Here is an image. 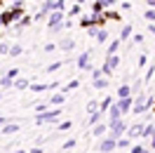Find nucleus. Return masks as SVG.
<instances>
[{"label":"nucleus","mask_w":155,"mask_h":153,"mask_svg":"<svg viewBox=\"0 0 155 153\" xmlns=\"http://www.w3.org/2000/svg\"><path fill=\"white\" fill-rule=\"evenodd\" d=\"M150 146H153V148H150V151H155V137H153V144H150Z\"/></svg>","instance_id":"nucleus-50"},{"label":"nucleus","mask_w":155,"mask_h":153,"mask_svg":"<svg viewBox=\"0 0 155 153\" xmlns=\"http://www.w3.org/2000/svg\"><path fill=\"white\" fill-rule=\"evenodd\" d=\"M17 14H19V12H17V10H10V12H5V14L0 17V26H5V24H10V21L14 19Z\"/></svg>","instance_id":"nucleus-9"},{"label":"nucleus","mask_w":155,"mask_h":153,"mask_svg":"<svg viewBox=\"0 0 155 153\" xmlns=\"http://www.w3.org/2000/svg\"><path fill=\"white\" fill-rule=\"evenodd\" d=\"M14 85L19 87V90H26V87H31V80H17Z\"/></svg>","instance_id":"nucleus-24"},{"label":"nucleus","mask_w":155,"mask_h":153,"mask_svg":"<svg viewBox=\"0 0 155 153\" xmlns=\"http://www.w3.org/2000/svg\"><path fill=\"white\" fill-rule=\"evenodd\" d=\"M59 118H61V108H52V111L38 113V115H35V123L42 125V123H52V120H59Z\"/></svg>","instance_id":"nucleus-2"},{"label":"nucleus","mask_w":155,"mask_h":153,"mask_svg":"<svg viewBox=\"0 0 155 153\" xmlns=\"http://www.w3.org/2000/svg\"><path fill=\"white\" fill-rule=\"evenodd\" d=\"M73 45H75L73 40H64V42H59V47H61V49H73Z\"/></svg>","instance_id":"nucleus-23"},{"label":"nucleus","mask_w":155,"mask_h":153,"mask_svg":"<svg viewBox=\"0 0 155 153\" xmlns=\"http://www.w3.org/2000/svg\"><path fill=\"white\" fill-rule=\"evenodd\" d=\"M106 17H108V19H115V21H120V14H117V12H108Z\"/></svg>","instance_id":"nucleus-35"},{"label":"nucleus","mask_w":155,"mask_h":153,"mask_svg":"<svg viewBox=\"0 0 155 153\" xmlns=\"http://www.w3.org/2000/svg\"><path fill=\"white\" fill-rule=\"evenodd\" d=\"M117 148H129V139H117Z\"/></svg>","instance_id":"nucleus-29"},{"label":"nucleus","mask_w":155,"mask_h":153,"mask_svg":"<svg viewBox=\"0 0 155 153\" xmlns=\"http://www.w3.org/2000/svg\"><path fill=\"white\" fill-rule=\"evenodd\" d=\"M47 87H49V85H35V83H33V85H31V90H33V92H45Z\"/></svg>","instance_id":"nucleus-27"},{"label":"nucleus","mask_w":155,"mask_h":153,"mask_svg":"<svg viewBox=\"0 0 155 153\" xmlns=\"http://www.w3.org/2000/svg\"><path fill=\"white\" fill-rule=\"evenodd\" d=\"M5 52H10V49L5 47V45H0V54H5Z\"/></svg>","instance_id":"nucleus-46"},{"label":"nucleus","mask_w":155,"mask_h":153,"mask_svg":"<svg viewBox=\"0 0 155 153\" xmlns=\"http://www.w3.org/2000/svg\"><path fill=\"white\" fill-rule=\"evenodd\" d=\"M106 132H108V125H104V123L94 125V130H92V134H94V137H104Z\"/></svg>","instance_id":"nucleus-10"},{"label":"nucleus","mask_w":155,"mask_h":153,"mask_svg":"<svg viewBox=\"0 0 155 153\" xmlns=\"http://www.w3.org/2000/svg\"><path fill=\"white\" fill-rule=\"evenodd\" d=\"M59 130H61V132H66V130H71V123H68V120H66V123H61V125H59Z\"/></svg>","instance_id":"nucleus-36"},{"label":"nucleus","mask_w":155,"mask_h":153,"mask_svg":"<svg viewBox=\"0 0 155 153\" xmlns=\"http://www.w3.org/2000/svg\"><path fill=\"white\" fill-rule=\"evenodd\" d=\"M10 85H14V80H12V78H0V87H2V90H5V87H10Z\"/></svg>","instance_id":"nucleus-22"},{"label":"nucleus","mask_w":155,"mask_h":153,"mask_svg":"<svg viewBox=\"0 0 155 153\" xmlns=\"http://www.w3.org/2000/svg\"><path fill=\"white\" fill-rule=\"evenodd\" d=\"M64 7H66V0H57V10L61 12V10H64Z\"/></svg>","instance_id":"nucleus-40"},{"label":"nucleus","mask_w":155,"mask_h":153,"mask_svg":"<svg viewBox=\"0 0 155 153\" xmlns=\"http://www.w3.org/2000/svg\"><path fill=\"white\" fill-rule=\"evenodd\" d=\"M10 54H12V57L21 54V45H12V47H10Z\"/></svg>","instance_id":"nucleus-26"},{"label":"nucleus","mask_w":155,"mask_h":153,"mask_svg":"<svg viewBox=\"0 0 155 153\" xmlns=\"http://www.w3.org/2000/svg\"><path fill=\"white\" fill-rule=\"evenodd\" d=\"M146 153H155V151H146Z\"/></svg>","instance_id":"nucleus-52"},{"label":"nucleus","mask_w":155,"mask_h":153,"mask_svg":"<svg viewBox=\"0 0 155 153\" xmlns=\"http://www.w3.org/2000/svg\"><path fill=\"white\" fill-rule=\"evenodd\" d=\"M127 97H132V87L129 85H122L117 90V99H127Z\"/></svg>","instance_id":"nucleus-11"},{"label":"nucleus","mask_w":155,"mask_h":153,"mask_svg":"<svg viewBox=\"0 0 155 153\" xmlns=\"http://www.w3.org/2000/svg\"><path fill=\"white\" fill-rule=\"evenodd\" d=\"M94 87H97V90H104V87H108V80L106 78H94Z\"/></svg>","instance_id":"nucleus-18"},{"label":"nucleus","mask_w":155,"mask_h":153,"mask_svg":"<svg viewBox=\"0 0 155 153\" xmlns=\"http://www.w3.org/2000/svg\"><path fill=\"white\" fill-rule=\"evenodd\" d=\"M153 76H155V66H150V68H148V73H146V78H143V80L148 83V80H153Z\"/></svg>","instance_id":"nucleus-30"},{"label":"nucleus","mask_w":155,"mask_h":153,"mask_svg":"<svg viewBox=\"0 0 155 153\" xmlns=\"http://www.w3.org/2000/svg\"><path fill=\"white\" fill-rule=\"evenodd\" d=\"M132 111H134V115H141V113H146V111H148V104H143V101H141V97H136Z\"/></svg>","instance_id":"nucleus-6"},{"label":"nucleus","mask_w":155,"mask_h":153,"mask_svg":"<svg viewBox=\"0 0 155 153\" xmlns=\"http://www.w3.org/2000/svg\"><path fill=\"white\" fill-rule=\"evenodd\" d=\"M146 61H148V57H146V54H143V57H139V66H146Z\"/></svg>","instance_id":"nucleus-43"},{"label":"nucleus","mask_w":155,"mask_h":153,"mask_svg":"<svg viewBox=\"0 0 155 153\" xmlns=\"http://www.w3.org/2000/svg\"><path fill=\"white\" fill-rule=\"evenodd\" d=\"M31 24V17H21V21H19V26H28Z\"/></svg>","instance_id":"nucleus-37"},{"label":"nucleus","mask_w":155,"mask_h":153,"mask_svg":"<svg viewBox=\"0 0 155 153\" xmlns=\"http://www.w3.org/2000/svg\"><path fill=\"white\" fill-rule=\"evenodd\" d=\"M143 134V125H132L129 130H127V137L129 139H134V137H141Z\"/></svg>","instance_id":"nucleus-8"},{"label":"nucleus","mask_w":155,"mask_h":153,"mask_svg":"<svg viewBox=\"0 0 155 153\" xmlns=\"http://www.w3.org/2000/svg\"><path fill=\"white\" fill-rule=\"evenodd\" d=\"M127 132V125L122 123V120H117V123H110V127H108V139H113V141H117V139H122V134Z\"/></svg>","instance_id":"nucleus-1"},{"label":"nucleus","mask_w":155,"mask_h":153,"mask_svg":"<svg viewBox=\"0 0 155 153\" xmlns=\"http://www.w3.org/2000/svg\"><path fill=\"white\" fill-rule=\"evenodd\" d=\"M134 42H136V45H141V42H143V36H141V33H136V36H134Z\"/></svg>","instance_id":"nucleus-41"},{"label":"nucleus","mask_w":155,"mask_h":153,"mask_svg":"<svg viewBox=\"0 0 155 153\" xmlns=\"http://www.w3.org/2000/svg\"><path fill=\"white\" fill-rule=\"evenodd\" d=\"M59 66H61V61H54V64H49V66H47V71H57Z\"/></svg>","instance_id":"nucleus-38"},{"label":"nucleus","mask_w":155,"mask_h":153,"mask_svg":"<svg viewBox=\"0 0 155 153\" xmlns=\"http://www.w3.org/2000/svg\"><path fill=\"white\" fill-rule=\"evenodd\" d=\"M14 153H28V151H14Z\"/></svg>","instance_id":"nucleus-51"},{"label":"nucleus","mask_w":155,"mask_h":153,"mask_svg":"<svg viewBox=\"0 0 155 153\" xmlns=\"http://www.w3.org/2000/svg\"><path fill=\"white\" fill-rule=\"evenodd\" d=\"M110 106H113V97H106V99H104V104H101V108H99V111L104 113V111H108Z\"/></svg>","instance_id":"nucleus-20"},{"label":"nucleus","mask_w":155,"mask_h":153,"mask_svg":"<svg viewBox=\"0 0 155 153\" xmlns=\"http://www.w3.org/2000/svg\"><path fill=\"white\" fill-rule=\"evenodd\" d=\"M117 148V141H113V139H104V141H101V146H99V153H110V151H115Z\"/></svg>","instance_id":"nucleus-4"},{"label":"nucleus","mask_w":155,"mask_h":153,"mask_svg":"<svg viewBox=\"0 0 155 153\" xmlns=\"http://www.w3.org/2000/svg\"><path fill=\"white\" fill-rule=\"evenodd\" d=\"M129 36H132V26H125V29H122V33H120V38L125 40V38H129Z\"/></svg>","instance_id":"nucleus-25"},{"label":"nucleus","mask_w":155,"mask_h":153,"mask_svg":"<svg viewBox=\"0 0 155 153\" xmlns=\"http://www.w3.org/2000/svg\"><path fill=\"white\" fill-rule=\"evenodd\" d=\"M87 111H89V113H94V111H99V108H97V101H89V104H87Z\"/></svg>","instance_id":"nucleus-34"},{"label":"nucleus","mask_w":155,"mask_h":153,"mask_svg":"<svg viewBox=\"0 0 155 153\" xmlns=\"http://www.w3.org/2000/svg\"><path fill=\"white\" fill-rule=\"evenodd\" d=\"M122 111H120V106L117 104H113L110 108H108V118H110V123H117V120H122Z\"/></svg>","instance_id":"nucleus-5"},{"label":"nucleus","mask_w":155,"mask_h":153,"mask_svg":"<svg viewBox=\"0 0 155 153\" xmlns=\"http://www.w3.org/2000/svg\"><path fill=\"white\" fill-rule=\"evenodd\" d=\"M117 49H120V40H113V42L108 45V57H113V54H117Z\"/></svg>","instance_id":"nucleus-17"},{"label":"nucleus","mask_w":155,"mask_h":153,"mask_svg":"<svg viewBox=\"0 0 155 153\" xmlns=\"http://www.w3.org/2000/svg\"><path fill=\"white\" fill-rule=\"evenodd\" d=\"M148 5H150V10H155V0H148Z\"/></svg>","instance_id":"nucleus-49"},{"label":"nucleus","mask_w":155,"mask_h":153,"mask_svg":"<svg viewBox=\"0 0 155 153\" xmlns=\"http://www.w3.org/2000/svg\"><path fill=\"white\" fill-rule=\"evenodd\" d=\"M75 146V139H68V141H64V151H68V148H73Z\"/></svg>","instance_id":"nucleus-33"},{"label":"nucleus","mask_w":155,"mask_h":153,"mask_svg":"<svg viewBox=\"0 0 155 153\" xmlns=\"http://www.w3.org/2000/svg\"><path fill=\"white\" fill-rule=\"evenodd\" d=\"M64 101H66V94H54L52 99H49V104H52V106H59V108H61Z\"/></svg>","instance_id":"nucleus-12"},{"label":"nucleus","mask_w":155,"mask_h":153,"mask_svg":"<svg viewBox=\"0 0 155 153\" xmlns=\"http://www.w3.org/2000/svg\"><path fill=\"white\" fill-rule=\"evenodd\" d=\"M143 17H146V21H150V24H153V21H155V10H148Z\"/></svg>","instance_id":"nucleus-28"},{"label":"nucleus","mask_w":155,"mask_h":153,"mask_svg":"<svg viewBox=\"0 0 155 153\" xmlns=\"http://www.w3.org/2000/svg\"><path fill=\"white\" fill-rule=\"evenodd\" d=\"M19 130V125H14V123H7V125H2V134H14Z\"/></svg>","instance_id":"nucleus-16"},{"label":"nucleus","mask_w":155,"mask_h":153,"mask_svg":"<svg viewBox=\"0 0 155 153\" xmlns=\"http://www.w3.org/2000/svg\"><path fill=\"white\" fill-rule=\"evenodd\" d=\"M78 85H80V83H78V80H71V83H68V85H66V90H75Z\"/></svg>","instance_id":"nucleus-39"},{"label":"nucleus","mask_w":155,"mask_h":153,"mask_svg":"<svg viewBox=\"0 0 155 153\" xmlns=\"http://www.w3.org/2000/svg\"><path fill=\"white\" fill-rule=\"evenodd\" d=\"M117 64H120V57H117V54H113V57H108V59H106V64H104V66H108L110 71H113Z\"/></svg>","instance_id":"nucleus-15"},{"label":"nucleus","mask_w":155,"mask_h":153,"mask_svg":"<svg viewBox=\"0 0 155 153\" xmlns=\"http://www.w3.org/2000/svg\"><path fill=\"white\" fill-rule=\"evenodd\" d=\"M148 31H150V33L155 36V24H150V26H148Z\"/></svg>","instance_id":"nucleus-48"},{"label":"nucleus","mask_w":155,"mask_h":153,"mask_svg":"<svg viewBox=\"0 0 155 153\" xmlns=\"http://www.w3.org/2000/svg\"><path fill=\"white\" fill-rule=\"evenodd\" d=\"M49 29L52 31L64 29V12H52V14H49Z\"/></svg>","instance_id":"nucleus-3"},{"label":"nucleus","mask_w":155,"mask_h":153,"mask_svg":"<svg viewBox=\"0 0 155 153\" xmlns=\"http://www.w3.org/2000/svg\"><path fill=\"white\" fill-rule=\"evenodd\" d=\"M141 137H150V139H153V137H155V125H146Z\"/></svg>","instance_id":"nucleus-19"},{"label":"nucleus","mask_w":155,"mask_h":153,"mask_svg":"<svg viewBox=\"0 0 155 153\" xmlns=\"http://www.w3.org/2000/svg\"><path fill=\"white\" fill-rule=\"evenodd\" d=\"M101 111H94V113H89V125H92V127H94V125H99L101 123Z\"/></svg>","instance_id":"nucleus-14"},{"label":"nucleus","mask_w":155,"mask_h":153,"mask_svg":"<svg viewBox=\"0 0 155 153\" xmlns=\"http://www.w3.org/2000/svg\"><path fill=\"white\" fill-rule=\"evenodd\" d=\"M115 5V0H104V7H113Z\"/></svg>","instance_id":"nucleus-44"},{"label":"nucleus","mask_w":155,"mask_h":153,"mask_svg":"<svg viewBox=\"0 0 155 153\" xmlns=\"http://www.w3.org/2000/svg\"><path fill=\"white\" fill-rule=\"evenodd\" d=\"M0 125H7V118H5V115H0Z\"/></svg>","instance_id":"nucleus-47"},{"label":"nucleus","mask_w":155,"mask_h":153,"mask_svg":"<svg viewBox=\"0 0 155 153\" xmlns=\"http://www.w3.org/2000/svg\"><path fill=\"white\" fill-rule=\"evenodd\" d=\"M101 10H104V0H97V2H94V14L101 12Z\"/></svg>","instance_id":"nucleus-32"},{"label":"nucleus","mask_w":155,"mask_h":153,"mask_svg":"<svg viewBox=\"0 0 155 153\" xmlns=\"http://www.w3.org/2000/svg\"><path fill=\"white\" fill-rule=\"evenodd\" d=\"M129 153H146V148H143V146H139V144H136V146H132V148H129Z\"/></svg>","instance_id":"nucleus-31"},{"label":"nucleus","mask_w":155,"mask_h":153,"mask_svg":"<svg viewBox=\"0 0 155 153\" xmlns=\"http://www.w3.org/2000/svg\"><path fill=\"white\" fill-rule=\"evenodd\" d=\"M28 153H42V148H40V146H35V148H31Z\"/></svg>","instance_id":"nucleus-45"},{"label":"nucleus","mask_w":155,"mask_h":153,"mask_svg":"<svg viewBox=\"0 0 155 153\" xmlns=\"http://www.w3.org/2000/svg\"><path fill=\"white\" fill-rule=\"evenodd\" d=\"M94 38H97V42H104V40L108 38V33H106V31H104V29H99V31H97V36H94Z\"/></svg>","instance_id":"nucleus-21"},{"label":"nucleus","mask_w":155,"mask_h":153,"mask_svg":"<svg viewBox=\"0 0 155 153\" xmlns=\"http://www.w3.org/2000/svg\"><path fill=\"white\" fill-rule=\"evenodd\" d=\"M17 73H19L17 68H10V71H7V78H12V80H14V76H17Z\"/></svg>","instance_id":"nucleus-42"},{"label":"nucleus","mask_w":155,"mask_h":153,"mask_svg":"<svg viewBox=\"0 0 155 153\" xmlns=\"http://www.w3.org/2000/svg\"><path fill=\"white\" fill-rule=\"evenodd\" d=\"M78 66H80V68H89V52L80 54V59H78Z\"/></svg>","instance_id":"nucleus-13"},{"label":"nucleus","mask_w":155,"mask_h":153,"mask_svg":"<svg viewBox=\"0 0 155 153\" xmlns=\"http://www.w3.org/2000/svg\"><path fill=\"white\" fill-rule=\"evenodd\" d=\"M134 99H136V97H127V99H117V106H120V111H122V113H127V111H129V108L134 106Z\"/></svg>","instance_id":"nucleus-7"}]
</instances>
